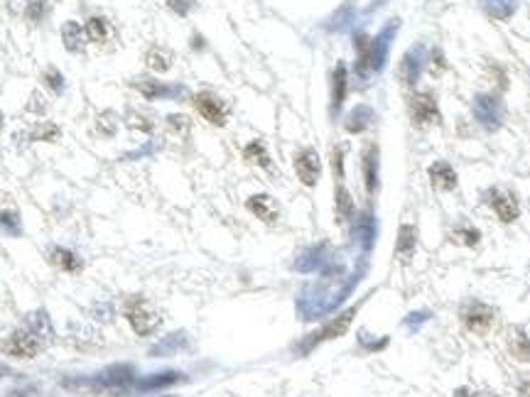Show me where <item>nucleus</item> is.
<instances>
[{"label":"nucleus","instance_id":"1","mask_svg":"<svg viewBox=\"0 0 530 397\" xmlns=\"http://www.w3.org/2000/svg\"><path fill=\"white\" fill-rule=\"evenodd\" d=\"M459 316H462L464 326L476 336H486L494 329V324H496V309L484 302H476V299L464 304Z\"/></svg>","mask_w":530,"mask_h":397},{"label":"nucleus","instance_id":"2","mask_svg":"<svg viewBox=\"0 0 530 397\" xmlns=\"http://www.w3.org/2000/svg\"><path fill=\"white\" fill-rule=\"evenodd\" d=\"M407 113H410V120L418 128L425 125L440 123V106H437V98H434L430 91H418L407 98Z\"/></svg>","mask_w":530,"mask_h":397},{"label":"nucleus","instance_id":"3","mask_svg":"<svg viewBox=\"0 0 530 397\" xmlns=\"http://www.w3.org/2000/svg\"><path fill=\"white\" fill-rule=\"evenodd\" d=\"M194 108L197 113L204 118V120H209L211 125H226V118H229V106L221 101L219 96L211 94V91H199L194 96Z\"/></svg>","mask_w":530,"mask_h":397},{"label":"nucleus","instance_id":"4","mask_svg":"<svg viewBox=\"0 0 530 397\" xmlns=\"http://www.w3.org/2000/svg\"><path fill=\"white\" fill-rule=\"evenodd\" d=\"M354 314H356V307H351V309H346L344 314H339V316H334L332 321H329L324 329H319L317 334H312V339H307V343L299 351L305 353V351H310L312 346H317V343H321V341H332V339H339V336H344L346 331H349V326H351V321H354Z\"/></svg>","mask_w":530,"mask_h":397},{"label":"nucleus","instance_id":"5","mask_svg":"<svg viewBox=\"0 0 530 397\" xmlns=\"http://www.w3.org/2000/svg\"><path fill=\"white\" fill-rule=\"evenodd\" d=\"M0 351L8 353V356H15V358H34L42 351V346L28 331H15V334H10V339L0 343Z\"/></svg>","mask_w":530,"mask_h":397},{"label":"nucleus","instance_id":"6","mask_svg":"<svg viewBox=\"0 0 530 397\" xmlns=\"http://www.w3.org/2000/svg\"><path fill=\"white\" fill-rule=\"evenodd\" d=\"M295 174L305 186H315L321 174V160L312 147H305L295 155Z\"/></svg>","mask_w":530,"mask_h":397},{"label":"nucleus","instance_id":"7","mask_svg":"<svg viewBox=\"0 0 530 397\" xmlns=\"http://www.w3.org/2000/svg\"><path fill=\"white\" fill-rule=\"evenodd\" d=\"M125 314H128V321L133 324L136 334H140V336L153 334V331L160 326V316L153 312V309L147 307V304L142 302V299H136V302H130L128 309H125Z\"/></svg>","mask_w":530,"mask_h":397},{"label":"nucleus","instance_id":"8","mask_svg":"<svg viewBox=\"0 0 530 397\" xmlns=\"http://www.w3.org/2000/svg\"><path fill=\"white\" fill-rule=\"evenodd\" d=\"M489 204H491V208H494V213L501 218L503 224H513L516 218H518V213H520L518 199H516L513 191L489 189Z\"/></svg>","mask_w":530,"mask_h":397},{"label":"nucleus","instance_id":"9","mask_svg":"<svg viewBox=\"0 0 530 397\" xmlns=\"http://www.w3.org/2000/svg\"><path fill=\"white\" fill-rule=\"evenodd\" d=\"M474 113H476V118H479V123L484 125L486 130H496L498 125H501L503 108H501V103H498V98H494V96H476Z\"/></svg>","mask_w":530,"mask_h":397},{"label":"nucleus","instance_id":"10","mask_svg":"<svg viewBox=\"0 0 530 397\" xmlns=\"http://www.w3.org/2000/svg\"><path fill=\"white\" fill-rule=\"evenodd\" d=\"M427 177L430 182H432V186L437 191H452V189H457V172L452 169L449 162H445V160H437L434 164H430L427 169Z\"/></svg>","mask_w":530,"mask_h":397},{"label":"nucleus","instance_id":"11","mask_svg":"<svg viewBox=\"0 0 530 397\" xmlns=\"http://www.w3.org/2000/svg\"><path fill=\"white\" fill-rule=\"evenodd\" d=\"M246 208H248V211L253 213L255 218H260L263 224H275L277 216H280L275 202H273V196H268V194L251 196L248 202H246Z\"/></svg>","mask_w":530,"mask_h":397},{"label":"nucleus","instance_id":"12","mask_svg":"<svg viewBox=\"0 0 530 397\" xmlns=\"http://www.w3.org/2000/svg\"><path fill=\"white\" fill-rule=\"evenodd\" d=\"M506 346H508V353H511V358L513 361H518V363H530V339L523 329L513 326V329L508 331Z\"/></svg>","mask_w":530,"mask_h":397},{"label":"nucleus","instance_id":"13","mask_svg":"<svg viewBox=\"0 0 530 397\" xmlns=\"http://www.w3.org/2000/svg\"><path fill=\"white\" fill-rule=\"evenodd\" d=\"M138 91L145 96L147 101H155V98H165V96H177V94H184V89H172V86H165L155 78H147V76H140L133 81Z\"/></svg>","mask_w":530,"mask_h":397},{"label":"nucleus","instance_id":"14","mask_svg":"<svg viewBox=\"0 0 530 397\" xmlns=\"http://www.w3.org/2000/svg\"><path fill=\"white\" fill-rule=\"evenodd\" d=\"M363 184H366L368 196L376 194L378 189V145H366L363 150Z\"/></svg>","mask_w":530,"mask_h":397},{"label":"nucleus","instance_id":"15","mask_svg":"<svg viewBox=\"0 0 530 397\" xmlns=\"http://www.w3.org/2000/svg\"><path fill=\"white\" fill-rule=\"evenodd\" d=\"M136 380V370L130 368V365H116V368H108L106 373H101V378H98V383L106 387H116V390H123V387H128L130 383Z\"/></svg>","mask_w":530,"mask_h":397},{"label":"nucleus","instance_id":"16","mask_svg":"<svg viewBox=\"0 0 530 397\" xmlns=\"http://www.w3.org/2000/svg\"><path fill=\"white\" fill-rule=\"evenodd\" d=\"M415 246H418V228L410 224H403L401 230H398V241H395V255L401 257L403 263H407L415 253Z\"/></svg>","mask_w":530,"mask_h":397},{"label":"nucleus","instance_id":"17","mask_svg":"<svg viewBox=\"0 0 530 397\" xmlns=\"http://www.w3.org/2000/svg\"><path fill=\"white\" fill-rule=\"evenodd\" d=\"M420 64H423V54L420 50H410L405 56L401 59V67H398V76L405 86H415V81L420 78Z\"/></svg>","mask_w":530,"mask_h":397},{"label":"nucleus","instance_id":"18","mask_svg":"<svg viewBox=\"0 0 530 397\" xmlns=\"http://www.w3.org/2000/svg\"><path fill=\"white\" fill-rule=\"evenodd\" d=\"M62 42H64V50L67 52H74V54H79L84 52L86 47V32L79 23H74V20H67L62 25Z\"/></svg>","mask_w":530,"mask_h":397},{"label":"nucleus","instance_id":"19","mask_svg":"<svg viewBox=\"0 0 530 397\" xmlns=\"http://www.w3.org/2000/svg\"><path fill=\"white\" fill-rule=\"evenodd\" d=\"M346 86H349V76H346V67L344 62H339L334 67V74H332V113H337L341 108L346 98Z\"/></svg>","mask_w":530,"mask_h":397},{"label":"nucleus","instance_id":"20","mask_svg":"<svg viewBox=\"0 0 530 397\" xmlns=\"http://www.w3.org/2000/svg\"><path fill=\"white\" fill-rule=\"evenodd\" d=\"M86 37L91 39V42H96V45H106L108 39L113 37V25L108 23L106 17L101 15H94L86 20V28H84Z\"/></svg>","mask_w":530,"mask_h":397},{"label":"nucleus","instance_id":"21","mask_svg":"<svg viewBox=\"0 0 530 397\" xmlns=\"http://www.w3.org/2000/svg\"><path fill=\"white\" fill-rule=\"evenodd\" d=\"M172 62H175V54H172L169 50H165V47H160V45L150 47L147 54H145L147 69H153V72H158V74L169 72V69H172Z\"/></svg>","mask_w":530,"mask_h":397},{"label":"nucleus","instance_id":"22","mask_svg":"<svg viewBox=\"0 0 530 397\" xmlns=\"http://www.w3.org/2000/svg\"><path fill=\"white\" fill-rule=\"evenodd\" d=\"M243 160L251 162V164H258V167H263V169L273 167L271 152H268V147H265L260 140H253V142H248V145L243 147Z\"/></svg>","mask_w":530,"mask_h":397},{"label":"nucleus","instance_id":"23","mask_svg":"<svg viewBox=\"0 0 530 397\" xmlns=\"http://www.w3.org/2000/svg\"><path fill=\"white\" fill-rule=\"evenodd\" d=\"M50 260L52 265H56V268L64 270V272H79L81 270V260L74 255L72 250H67V248H54V250L50 253Z\"/></svg>","mask_w":530,"mask_h":397},{"label":"nucleus","instance_id":"24","mask_svg":"<svg viewBox=\"0 0 530 397\" xmlns=\"http://www.w3.org/2000/svg\"><path fill=\"white\" fill-rule=\"evenodd\" d=\"M334 199H337V221H339V224H346L349 218H354V202H351L349 189H346L341 182H339Z\"/></svg>","mask_w":530,"mask_h":397},{"label":"nucleus","instance_id":"25","mask_svg":"<svg viewBox=\"0 0 530 397\" xmlns=\"http://www.w3.org/2000/svg\"><path fill=\"white\" fill-rule=\"evenodd\" d=\"M479 241H481V233H479V228H474V226L462 224L452 230V243H457V246L474 248V246H479Z\"/></svg>","mask_w":530,"mask_h":397},{"label":"nucleus","instance_id":"26","mask_svg":"<svg viewBox=\"0 0 530 397\" xmlns=\"http://www.w3.org/2000/svg\"><path fill=\"white\" fill-rule=\"evenodd\" d=\"M484 10L491 17H498V20H506V17L513 15L516 10V0H481Z\"/></svg>","mask_w":530,"mask_h":397},{"label":"nucleus","instance_id":"27","mask_svg":"<svg viewBox=\"0 0 530 397\" xmlns=\"http://www.w3.org/2000/svg\"><path fill=\"white\" fill-rule=\"evenodd\" d=\"M59 125L54 123H47V120H40V123H34V128L30 130V140H42V142H54L59 140Z\"/></svg>","mask_w":530,"mask_h":397},{"label":"nucleus","instance_id":"28","mask_svg":"<svg viewBox=\"0 0 530 397\" xmlns=\"http://www.w3.org/2000/svg\"><path fill=\"white\" fill-rule=\"evenodd\" d=\"M371 120H373V111H371V108L359 106L356 111H351L349 120H346V130H349V133H361V130L366 128Z\"/></svg>","mask_w":530,"mask_h":397},{"label":"nucleus","instance_id":"29","mask_svg":"<svg viewBox=\"0 0 530 397\" xmlns=\"http://www.w3.org/2000/svg\"><path fill=\"white\" fill-rule=\"evenodd\" d=\"M177 380H182L180 373H160V375H155V378H147V380H142L138 387H140V390H158V387H167V385H172V383H177Z\"/></svg>","mask_w":530,"mask_h":397},{"label":"nucleus","instance_id":"30","mask_svg":"<svg viewBox=\"0 0 530 397\" xmlns=\"http://www.w3.org/2000/svg\"><path fill=\"white\" fill-rule=\"evenodd\" d=\"M167 128L169 133L180 135V138H187L189 135V128H192V120L182 113H175V116H167Z\"/></svg>","mask_w":530,"mask_h":397},{"label":"nucleus","instance_id":"31","mask_svg":"<svg viewBox=\"0 0 530 397\" xmlns=\"http://www.w3.org/2000/svg\"><path fill=\"white\" fill-rule=\"evenodd\" d=\"M116 128H118V123H116V113L103 111L96 120V133L101 135V138H111V135L116 133Z\"/></svg>","mask_w":530,"mask_h":397},{"label":"nucleus","instance_id":"32","mask_svg":"<svg viewBox=\"0 0 530 397\" xmlns=\"http://www.w3.org/2000/svg\"><path fill=\"white\" fill-rule=\"evenodd\" d=\"M125 123H128L130 128L142 130V133H153V128H155L153 120H150L147 116H142V113H138V111H128V113H125Z\"/></svg>","mask_w":530,"mask_h":397},{"label":"nucleus","instance_id":"33","mask_svg":"<svg viewBox=\"0 0 530 397\" xmlns=\"http://www.w3.org/2000/svg\"><path fill=\"white\" fill-rule=\"evenodd\" d=\"M0 228L10 235H20V216L15 211H0Z\"/></svg>","mask_w":530,"mask_h":397},{"label":"nucleus","instance_id":"34","mask_svg":"<svg viewBox=\"0 0 530 397\" xmlns=\"http://www.w3.org/2000/svg\"><path fill=\"white\" fill-rule=\"evenodd\" d=\"M42 81H45L47 89L54 91V94H62V91H64V76L56 72L54 67H50L45 74H42Z\"/></svg>","mask_w":530,"mask_h":397},{"label":"nucleus","instance_id":"35","mask_svg":"<svg viewBox=\"0 0 530 397\" xmlns=\"http://www.w3.org/2000/svg\"><path fill=\"white\" fill-rule=\"evenodd\" d=\"M332 167H334L337 182L344 180V147H334L332 150Z\"/></svg>","mask_w":530,"mask_h":397},{"label":"nucleus","instance_id":"36","mask_svg":"<svg viewBox=\"0 0 530 397\" xmlns=\"http://www.w3.org/2000/svg\"><path fill=\"white\" fill-rule=\"evenodd\" d=\"M447 72V62H445V54L440 50H432V56H430V74L432 76H440V74Z\"/></svg>","mask_w":530,"mask_h":397},{"label":"nucleus","instance_id":"37","mask_svg":"<svg viewBox=\"0 0 530 397\" xmlns=\"http://www.w3.org/2000/svg\"><path fill=\"white\" fill-rule=\"evenodd\" d=\"M45 12H47V0H30L28 3V17L30 20H42L45 17Z\"/></svg>","mask_w":530,"mask_h":397},{"label":"nucleus","instance_id":"38","mask_svg":"<svg viewBox=\"0 0 530 397\" xmlns=\"http://www.w3.org/2000/svg\"><path fill=\"white\" fill-rule=\"evenodd\" d=\"M169 10H175L177 15H187V12L192 10L194 0H167Z\"/></svg>","mask_w":530,"mask_h":397},{"label":"nucleus","instance_id":"39","mask_svg":"<svg viewBox=\"0 0 530 397\" xmlns=\"http://www.w3.org/2000/svg\"><path fill=\"white\" fill-rule=\"evenodd\" d=\"M489 72H491V76H496L498 89L506 91V86H508V81H506V72H503V69L498 67V64H489Z\"/></svg>","mask_w":530,"mask_h":397},{"label":"nucleus","instance_id":"40","mask_svg":"<svg viewBox=\"0 0 530 397\" xmlns=\"http://www.w3.org/2000/svg\"><path fill=\"white\" fill-rule=\"evenodd\" d=\"M28 111H32V113H45V111H47V103H45V98H42L40 94H32V96H30Z\"/></svg>","mask_w":530,"mask_h":397},{"label":"nucleus","instance_id":"41","mask_svg":"<svg viewBox=\"0 0 530 397\" xmlns=\"http://www.w3.org/2000/svg\"><path fill=\"white\" fill-rule=\"evenodd\" d=\"M518 395L520 397H530V373L523 375L518 380Z\"/></svg>","mask_w":530,"mask_h":397},{"label":"nucleus","instance_id":"42","mask_svg":"<svg viewBox=\"0 0 530 397\" xmlns=\"http://www.w3.org/2000/svg\"><path fill=\"white\" fill-rule=\"evenodd\" d=\"M457 397H501V395H494V392H471L467 390V387H462V390L457 392Z\"/></svg>","mask_w":530,"mask_h":397},{"label":"nucleus","instance_id":"43","mask_svg":"<svg viewBox=\"0 0 530 397\" xmlns=\"http://www.w3.org/2000/svg\"><path fill=\"white\" fill-rule=\"evenodd\" d=\"M204 47V39L199 37V34H194V50H202Z\"/></svg>","mask_w":530,"mask_h":397},{"label":"nucleus","instance_id":"44","mask_svg":"<svg viewBox=\"0 0 530 397\" xmlns=\"http://www.w3.org/2000/svg\"><path fill=\"white\" fill-rule=\"evenodd\" d=\"M10 397H25V392H10Z\"/></svg>","mask_w":530,"mask_h":397},{"label":"nucleus","instance_id":"45","mask_svg":"<svg viewBox=\"0 0 530 397\" xmlns=\"http://www.w3.org/2000/svg\"><path fill=\"white\" fill-rule=\"evenodd\" d=\"M0 130H3V113H0Z\"/></svg>","mask_w":530,"mask_h":397},{"label":"nucleus","instance_id":"46","mask_svg":"<svg viewBox=\"0 0 530 397\" xmlns=\"http://www.w3.org/2000/svg\"><path fill=\"white\" fill-rule=\"evenodd\" d=\"M0 373H6V370H3V368H0Z\"/></svg>","mask_w":530,"mask_h":397}]
</instances>
